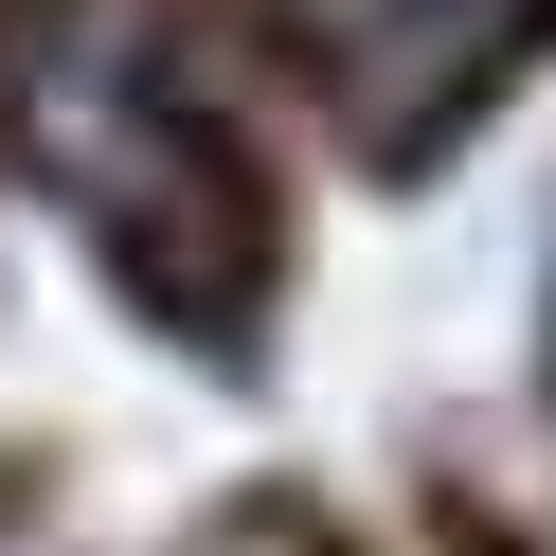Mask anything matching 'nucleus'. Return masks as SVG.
I'll list each match as a JSON object with an SVG mask.
<instances>
[{
  "mask_svg": "<svg viewBox=\"0 0 556 556\" xmlns=\"http://www.w3.org/2000/svg\"><path fill=\"white\" fill-rule=\"evenodd\" d=\"M0 126H18V162L54 180V216H73L180 341L233 359V341L269 324V269H288L269 180H252V144L198 109V73L162 37H126V18H37V37L0 54Z\"/></svg>",
  "mask_w": 556,
  "mask_h": 556,
  "instance_id": "nucleus-1",
  "label": "nucleus"
},
{
  "mask_svg": "<svg viewBox=\"0 0 556 556\" xmlns=\"http://www.w3.org/2000/svg\"><path fill=\"white\" fill-rule=\"evenodd\" d=\"M269 54L305 73V109H324L377 180H431L556 54V0H269Z\"/></svg>",
  "mask_w": 556,
  "mask_h": 556,
  "instance_id": "nucleus-2",
  "label": "nucleus"
}]
</instances>
